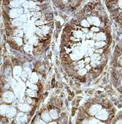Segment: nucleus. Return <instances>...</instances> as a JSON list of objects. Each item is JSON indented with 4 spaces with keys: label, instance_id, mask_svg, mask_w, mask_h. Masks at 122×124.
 <instances>
[{
    "label": "nucleus",
    "instance_id": "nucleus-1",
    "mask_svg": "<svg viewBox=\"0 0 122 124\" xmlns=\"http://www.w3.org/2000/svg\"><path fill=\"white\" fill-rule=\"evenodd\" d=\"M105 5L114 21L122 27V1H105Z\"/></svg>",
    "mask_w": 122,
    "mask_h": 124
},
{
    "label": "nucleus",
    "instance_id": "nucleus-2",
    "mask_svg": "<svg viewBox=\"0 0 122 124\" xmlns=\"http://www.w3.org/2000/svg\"><path fill=\"white\" fill-rule=\"evenodd\" d=\"M23 12V9L19 8H12L11 10H9V13H8V16L11 18H16L18 16H21L22 15Z\"/></svg>",
    "mask_w": 122,
    "mask_h": 124
},
{
    "label": "nucleus",
    "instance_id": "nucleus-3",
    "mask_svg": "<svg viewBox=\"0 0 122 124\" xmlns=\"http://www.w3.org/2000/svg\"><path fill=\"white\" fill-rule=\"evenodd\" d=\"M14 93L12 91H6L2 94V98L6 103H11L14 100Z\"/></svg>",
    "mask_w": 122,
    "mask_h": 124
},
{
    "label": "nucleus",
    "instance_id": "nucleus-4",
    "mask_svg": "<svg viewBox=\"0 0 122 124\" xmlns=\"http://www.w3.org/2000/svg\"><path fill=\"white\" fill-rule=\"evenodd\" d=\"M27 116L26 114H25L24 113H19L18 114H17L15 121L18 124H24L27 121Z\"/></svg>",
    "mask_w": 122,
    "mask_h": 124
},
{
    "label": "nucleus",
    "instance_id": "nucleus-5",
    "mask_svg": "<svg viewBox=\"0 0 122 124\" xmlns=\"http://www.w3.org/2000/svg\"><path fill=\"white\" fill-rule=\"evenodd\" d=\"M18 108L20 109V110L24 113V112H29L31 110V107L29 104L27 103H19L18 105Z\"/></svg>",
    "mask_w": 122,
    "mask_h": 124
},
{
    "label": "nucleus",
    "instance_id": "nucleus-6",
    "mask_svg": "<svg viewBox=\"0 0 122 124\" xmlns=\"http://www.w3.org/2000/svg\"><path fill=\"white\" fill-rule=\"evenodd\" d=\"M16 109L14 107H9L8 111L6 114V116L8 118H12L14 117L16 115Z\"/></svg>",
    "mask_w": 122,
    "mask_h": 124
},
{
    "label": "nucleus",
    "instance_id": "nucleus-7",
    "mask_svg": "<svg viewBox=\"0 0 122 124\" xmlns=\"http://www.w3.org/2000/svg\"><path fill=\"white\" fill-rule=\"evenodd\" d=\"M50 116L51 117V119L52 120H58V118H59V113L57 112V110L56 109L53 108V109H50Z\"/></svg>",
    "mask_w": 122,
    "mask_h": 124
},
{
    "label": "nucleus",
    "instance_id": "nucleus-8",
    "mask_svg": "<svg viewBox=\"0 0 122 124\" xmlns=\"http://www.w3.org/2000/svg\"><path fill=\"white\" fill-rule=\"evenodd\" d=\"M41 118H42V120H44V122H50V120H52L50 116V113L47 110L44 111L41 113Z\"/></svg>",
    "mask_w": 122,
    "mask_h": 124
},
{
    "label": "nucleus",
    "instance_id": "nucleus-9",
    "mask_svg": "<svg viewBox=\"0 0 122 124\" xmlns=\"http://www.w3.org/2000/svg\"><path fill=\"white\" fill-rule=\"evenodd\" d=\"M22 74V70L20 66H15L13 69V74L15 77L18 76V77H21V75Z\"/></svg>",
    "mask_w": 122,
    "mask_h": 124
},
{
    "label": "nucleus",
    "instance_id": "nucleus-10",
    "mask_svg": "<svg viewBox=\"0 0 122 124\" xmlns=\"http://www.w3.org/2000/svg\"><path fill=\"white\" fill-rule=\"evenodd\" d=\"M29 80L32 84H35L38 81V76H37V74L35 72H33L29 76Z\"/></svg>",
    "mask_w": 122,
    "mask_h": 124
},
{
    "label": "nucleus",
    "instance_id": "nucleus-11",
    "mask_svg": "<svg viewBox=\"0 0 122 124\" xmlns=\"http://www.w3.org/2000/svg\"><path fill=\"white\" fill-rule=\"evenodd\" d=\"M8 108H9V107L8 106V105H6V104H2L1 105V107H0V111H1L2 116L6 115L7 111H8Z\"/></svg>",
    "mask_w": 122,
    "mask_h": 124
},
{
    "label": "nucleus",
    "instance_id": "nucleus-12",
    "mask_svg": "<svg viewBox=\"0 0 122 124\" xmlns=\"http://www.w3.org/2000/svg\"><path fill=\"white\" fill-rule=\"evenodd\" d=\"M21 2H22L21 1H11V2H9V5L14 8H18V7L20 6Z\"/></svg>",
    "mask_w": 122,
    "mask_h": 124
},
{
    "label": "nucleus",
    "instance_id": "nucleus-13",
    "mask_svg": "<svg viewBox=\"0 0 122 124\" xmlns=\"http://www.w3.org/2000/svg\"><path fill=\"white\" fill-rule=\"evenodd\" d=\"M13 41L15 43V45L18 47H20L23 44V41L22 39H21V38H18V37H15L13 38Z\"/></svg>",
    "mask_w": 122,
    "mask_h": 124
},
{
    "label": "nucleus",
    "instance_id": "nucleus-14",
    "mask_svg": "<svg viewBox=\"0 0 122 124\" xmlns=\"http://www.w3.org/2000/svg\"><path fill=\"white\" fill-rule=\"evenodd\" d=\"M12 33H13V35H15V37L20 38L23 36V31L20 29H13Z\"/></svg>",
    "mask_w": 122,
    "mask_h": 124
},
{
    "label": "nucleus",
    "instance_id": "nucleus-15",
    "mask_svg": "<svg viewBox=\"0 0 122 124\" xmlns=\"http://www.w3.org/2000/svg\"><path fill=\"white\" fill-rule=\"evenodd\" d=\"M26 94L29 97H36V93H35V92H34V90H31V89H30V88H28V89H27L26 90Z\"/></svg>",
    "mask_w": 122,
    "mask_h": 124
},
{
    "label": "nucleus",
    "instance_id": "nucleus-16",
    "mask_svg": "<svg viewBox=\"0 0 122 124\" xmlns=\"http://www.w3.org/2000/svg\"><path fill=\"white\" fill-rule=\"evenodd\" d=\"M26 85L30 89H31V90H38V87L36 85V84H32V83H31V82H29V81H27L26 82Z\"/></svg>",
    "mask_w": 122,
    "mask_h": 124
},
{
    "label": "nucleus",
    "instance_id": "nucleus-17",
    "mask_svg": "<svg viewBox=\"0 0 122 124\" xmlns=\"http://www.w3.org/2000/svg\"><path fill=\"white\" fill-rule=\"evenodd\" d=\"M11 23H12V25H14V26H21V25H22V24H23L22 22L20 19H17V18L15 20L12 21Z\"/></svg>",
    "mask_w": 122,
    "mask_h": 124
},
{
    "label": "nucleus",
    "instance_id": "nucleus-18",
    "mask_svg": "<svg viewBox=\"0 0 122 124\" xmlns=\"http://www.w3.org/2000/svg\"><path fill=\"white\" fill-rule=\"evenodd\" d=\"M24 50L26 52H29V51H32V46H31L30 45H25L24 47Z\"/></svg>",
    "mask_w": 122,
    "mask_h": 124
},
{
    "label": "nucleus",
    "instance_id": "nucleus-19",
    "mask_svg": "<svg viewBox=\"0 0 122 124\" xmlns=\"http://www.w3.org/2000/svg\"><path fill=\"white\" fill-rule=\"evenodd\" d=\"M44 24V22L43 20H37V21L35 22V25H37V26H39V27L43 26Z\"/></svg>",
    "mask_w": 122,
    "mask_h": 124
},
{
    "label": "nucleus",
    "instance_id": "nucleus-20",
    "mask_svg": "<svg viewBox=\"0 0 122 124\" xmlns=\"http://www.w3.org/2000/svg\"><path fill=\"white\" fill-rule=\"evenodd\" d=\"M25 101H26V103H27V104H29V105L31 104V103H33V100H32L31 97H27V98L25 99Z\"/></svg>",
    "mask_w": 122,
    "mask_h": 124
},
{
    "label": "nucleus",
    "instance_id": "nucleus-21",
    "mask_svg": "<svg viewBox=\"0 0 122 124\" xmlns=\"http://www.w3.org/2000/svg\"><path fill=\"white\" fill-rule=\"evenodd\" d=\"M26 18H27V17H26V15H25V14H22V15L20 16L19 19H20L21 22H25V21L26 20Z\"/></svg>",
    "mask_w": 122,
    "mask_h": 124
},
{
    "label": "nucleus",
    "instance_id": "nucleus-22",
    "mask_svg": "<svg viewBox=\"0 0 122 124\" xmlns=\"http://www.w3.org/2000/svg\"><path fill=\"white\" fill-rule=\"evenodd\" d=\"M34 124H45V122L41 120H37L34 123Z\"/></svg>",
    "mask_w": 122,
    "mask_h": 124
},
{
    "label": "nucleus",
    "instance_id": "nucleus-23",
    "mask_svg": "<svg viewBox=\"0 0 122 124\" xmlns=\"http://www.w3.org/2000/svg\"><path fill=\"white\" fill-rule=\"evenodd\" d=\"M9 87H10V86H9L8 84H6L4 86V89H6V90H8V89H9Z\"/></svg>",
    "mask_w": 122,
    "mask_h": 124
},
{
    "label": "nucleus",
    "instance_id": "nucleus-24",
    "mask_svg": "<svg viewBox=\"0 0 122 124\" xmlns=\"http://www.w3.org/2000/svg\"><path fill=\"white\" fill-rule=\"evenodd\" d=\"M54 84H55V79L54 78L52 80V87H54V86H55Z\"/></svg>",
    "mask_w": 122,
    "mask_h": 124
},
{
    "label": "nucleus",
    "instance_id": "nucleus-25",
    "mask_svg": "<svg viewBox=\"0 0 122 124\" xmlns=\"http://www.w3.org/2000/svg\"><path fill=\"white\" fill-rule=\"evenodd\" d=\"M49 124H58L57 123H56V122H50Z\"/></svg>",
    "mask_w": 122,
    "mask_h": 124
}]
</instances>
